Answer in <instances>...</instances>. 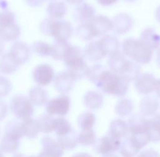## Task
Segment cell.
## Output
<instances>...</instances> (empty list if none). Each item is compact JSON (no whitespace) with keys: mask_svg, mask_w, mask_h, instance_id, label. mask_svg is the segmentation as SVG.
<instances>
[{"mask_svg":"<svg viewBox=\"0 0 160 157\" xmlns=\"http://www.w3.org/2000/svg\"><path fill=\"white\" fill-rule=\"evenodd\" d=\"M73 129L70 123L68 121L63 117H58L54 118V125H53V131L56 132L57 136H62Z\"/></svg>","mask_w":160,"mask_h":157,"instance_id":"cell-37","label":"cell"},{"mask_svg":"<svg viewBox=\"0 0 160 157\" xmlns=\"http://www.w3.org/2000/svg\"><path fill=\"white\" fill-rule=\"evenodd\" d=\"M20 66L16 59L9 52L1 55L0 59V71L2 73L8 75L14 74Z\"/></svg>","mask_w":160,"mask_h":157,"instance_id":"cell-21","label":"cell"},{"mask_svg":"<svg viewBox=\"0 0 160 157\" xmlns=\"http://www.w3.org/2000/svg\"><path fill=\"white\" fill-rule=\"evenodd\" d=\"M118 0H97V1L103 6H109L116 3Z\"/></svg>","mask_w":160,"mask_h":157,"instance_id":"cell-47","label":"cell"},{"mask_svg":"<svg viewBox=\"0 0 160 157\" xmlns=\"http://www.w3.org/2000/svg\"><path fill=\"white\" fill-rule=\"evenodd\" d=\"M133 25L134 21L129 15L125 13H121L113 18L112 29L118 35H124L132 28Z\"/></svg>","mask_w":160,"mask_h":157,"instance_id":"cell-17","label":"cell"},{"mask_svg":"<svg viewBox=\"0 0 160 157\" xmlns=\"http://www.w3.org/2000/svg\"><path fill=\"white\" fill-rule=\"evenodd\" d=\"M122 52L134 62L146 64L152 59L153 51L140 39L128 38L122 43Z\"/></svg>","mask_w":160,"mask_h":157,"instance_id":"cell-4","label":"cell"},{"mask_svg":"<svg viewBox=\"0 0 160 157\" xmlns=\"http://www.w3.org/2000/svg\"><path fill=\"white\" fill-rule=\"evenodd\" d=\"M134 104L131 100L128 98H121L118 101L115 106V112L121 117H126L133 111Z\"/></svg>","mask_w":160,"mask_h":157,"instance_id":"cell-33","label":"cell"},{"mask_svg":"<svg viewBox=\"0 0 160 157\" xmlns=\"http://www.w3.org/2000/svg\"><path fill=\"white\" fill-rule=\"evenodd\" d=\"M96 123V117L91 112H84L78 118V124L82 130H92Z\"/></svg>","mask_w":160,"mask_h":157,"instance_id":"cell-36","label":"cell"},{"mask_svg":"<svg viewBox=\"0 0 160 157\" xmlns=\"http://www.w3.org/2000/svg\"><path fill=\"white\" fill-rule=\"evenodd\" d=\"M4 50V41L0 38V56L2 55Z\"/></svg>","mask_w":160,"mask_h":157,"instance_id":"cell-50","label":"cell"},{"mask_svg":"<svg viewBox=\"0 0 160 157\" xmlns=\"http://www.w3.org/2000/svg\"><path fill=\"white\" fill-rule=\"evenodd\" d=\"M157 64L158 66L160 68V49L158 50V51L157 52Z\"/></svg>","mask_w":160,"mask_h":157,"instance_id":"cell-52","label":"cell"},{"mask_svg":"<svg viewBox=\"0 0 160 157\" xmlns=\"http://www.w3.org/2000/svg\"><path fill=\"white\" fill-rule=\"evenodd\" d=\"M11 112L19 119L31 117L34 113L33 104L30 99L22 94L14 95L11 101Z\"/></svg>","mask_w":160,"mask_h":157,"instance_id":"cell-6","label":"cell"},{"mask_svg":"<svg viewBox=\"0 0 160 157\" xmlns=\"http://www.w3.org/2000/svg\"><path fill=\"white\" fill-rule=\"evenodd\" d=\"M0 157H4L3 154H2V151L1 150V149H0Z\"/></svg>","mask_w":160,"mask_h":157,"instance_id":"cell-55","label":"cell"},{"mask_svg":"<svg viewBox=\"0 0 160 157\" xmlns=\"http://www.w3.org/2000/svg\"><path fill=\"white\" fill-rule=\"evenodd\" d=\"M78 142L83 146H90L95 144L96 135L92 130H82L77 136Z\"/></svg>","mask_w":160,"mask_h":157,"instance_id":"cell-40","label":"cell"},{"mask_svg":"<svg viewBox=\"0 0 160 157\" xmlns=\"http://www.w3.org/2000/svg\"><path fill=\"white\" fill-rule=\"evenodd\" d=\"M155 17L156 19L157 20V21L160 23V6H159L155 12Z\"/></svg>","mask_w":160,"mask_h":157,"instance_id":"cell-51","label":"cell"},{"mask_svg":"<svg viewBox=\"0 0 160 157\" xmlns=\"http://www.w3.org/2000/svg\"><path fill=\"white\" fill-rule=\"evenodd\" d=\"M52 45V58L58 61L63 60L65 55L71 44L68 41L56 40Z\"/></svg>","mask_w":160,"mask_h":157,"instance_id":"cell-34","label":"cell"},{"mask_svg":"<svg viewBox=\"0 0 160 157\" xmlns=\"http://www.w3.org/2000/svg\"><path fill=\"white\" fill-rule=\"evenodd\" d=\"M84 58V53L80 48L71 45L63 60L67 68L66 71L75 80H80L86 76L89 67Z\"/></svg>","mask_w":160,"mask_h":157,"instance_id":"cell-2","label":"cell"},{"mask_svg":"<svg viewBox=\"0 0 160 157\" xmlns=\"http://www.w3.org/2000/svg\"><path fill=\"white\" fill-rule=\"evenodd\" d=\"M21 126L23 136L30 139L37 137L40 132L38 120L32 118L23 119L21 122Z\"/></svg>","mask_w":160,"mask_h":157,"instance_id":"cell-24","label":"cell"},{"mask_svg":"<svg viewBox=\"0 0 160 157\" xmlns=\"http://www.w3.org/2000/svg\"><path fill=\"white\" fill-rule=\"evenodd\" d=\"M149 142L150 140L147 134L142 135H130L121 142L120 154L122 157H134Z\"/></svg>","mask_w":160,"mask_h":157,"instance_id":"cell-5","label":"cell"},{"mask_svg":"<svg viewBox=\"0 0 160 157\" xmlns=\"http://www.w3.org/2000/svg\"><path fill=\"white\" fill-rule=\"evenodd\" d=\"M44 1H45V0H44Z\"/></svg>","mask_w":160,"mask_h":157,"instance_id":"cell-58","label":"cell"},{"mask_svg":"<svg viewBox=\"0 0 160 157\" xmlns=\"http://www.w3.org/2000/svg\"><path fill=\"white\" fill-rule=\"evenodd\" d=\"M12 88L11 81L8 78L0 76V98L5 97L10 93Z\"/></svg>","mask_w":160,"mask_h":157,"instance_id":"cell-43","label":"cell"},{"mask_svg":"<svg viewBox=\"0 0 160 157\" xmlns=\"http://www.w3.org/2000/svg\"><path fill=\"white\" fill-rule=\"evenodd\" d=\"M121 140L120 139L113 137L107 134L96 140L94 144V151L100 155H107L112 154L120 149Z\"/></svg>","mask_w":160,"mask_h":157,"instance_id":"cell-8","label":"cell"},{"mask_svg":"<svg viewBox=\"0 0 160 157\" xmlns=\"http://www.w3.org/2000/svg\"><path fill=\"white\" fill-rule=\"evenodd\" d=\"M134 81L136 90L140 95H147L155 91L157 79L150 73L140 74Z\"/></svg>","mask_w":160,"mask_h":157,"instance_id":"cell-11","label":"cell"},{"mask_svg":"<svg viewBox=\"0 0 160 157\" xmlns=\"http://www.w3.org/2000/svg\"><path fill=\"white\" fill-rule=\"evenodd\" d=\"M67 6L62 1H51L47 7L48 17L54 20H61L67 14Z\"/></svg>","mask_w":160,"mask_h":157,"instance_id":"cell-20","label":"cell"},{"mask_svg":"<svg viewBox=\"0 0 160 157\" xmlns=\"http://www.w3.org/2000/svg\"><path fill=\"white\" fill-rule=\"evenodd\" d=\"M41 157V156H40V155H38V156H37V157Z\"/></svg>","mask_w":160,"mask_h":157,"instance_id":"cell-57","label":"cell"},{"mask_svg":"<svg viewBox=\"0 0 160 157\" xmlns=\"http://www.w3.org/2000/svg\"><path fill=\"white\" fill-rule=\"evenodd\" d=\"M138 157H160V154L154 149H148L140 152Z\"/></svg>","mask_w":160,"mask_h":157,"instance_id":"cell-44","label":"cell"},{"mask_svg":"<svg viewBox=\"0 0 160 157\" xmlns=\"http://www.w3.org/2000/svg\"><path fill=\"white\" fill-rule=\"evenodd\" d=\"M83 53L85 58L92 62L98 61L105 57L100 47L99 40L89 43L86 46Z\"/></svg>","mask_w":160,"mask_h":157,"instance_id":"cell-23","label":"cell"},{"mask_svg":"<svg viewBox=\"0 0 160 157\" xmlns=\"http://www.w3.org/2000/svg\"><path fill=\"white\" fill-rule=\"evenodd\" d=\"M8 105L2 100H0V121L4 120L8 115Z\"/></svg>","mask_w":160,"mask_h":157,"instance_id":"cell-45","label":"cell"},{"mask_svg":"<svg viewBox=\"0 0 160 157\" xmlns=\"http://www.w3.org/2000/svg\"><path fill=\"white\" fill-rule=\"evenodd\" d=\"M131 61V60L126 58L124 54L118 50L109 56L108 64L112 71L123 76L127 71Z\"/></svg>","mask_w":160,"mask_h":157,"instance_id":"cell-13","label":"cell"},{"mask_svg":"<svg viewBox=\"0 0 160 157\" xmlns=\"http://www.w3.org/2000/svg\"><path fill=\"white\" fill-rule=\"evenodd\" d=\"M20 139L6 135L0 142V149L2 152L11 154L16 152L20 145Z\"/></svg>","mask_w":160,"mask_h":157,"instance_id":"cell-32","label":"cell"},{"mask_svg":"<svg viewBox=\"0 0 160 157\" xmlns=\"http://www.w3.org/2000/svg\"><path fill=\"white\" fill-rule=\"evenodd\" d=\"M67 2L72 5H80L85 1V0H65Z\"/></svg>","mask_w":160,"mask_h":157,"instance_id":"cell-48","label":"cell"},{"mask_svg":"<svg viewBox=\"0 0 160 157\" xmlns=\"http://www.w3.org/2000/svg\"><path fill=\"white\" fill-rule=\"evenodd\" d=\"M21 30L20 26L14 23L0 29V38L4 41H15L20 37Z\"/></svg>","mask_w":160,"mask_h":157,"instance_id":"cell-28","label":"cell"},{"mask_svg":"<svg viewBox=\"0 0 160 157\" xmlns=\"http://www.w3.org/2000/svg\"><path fill=\"white\" fill-rule=\"evenodd\" d=\"M13 157H25V156L21 153H17L13 156Z\"/></svg>","mask_w":160,"mask_h":157,"instance_id":"cell-53","label":"cell"},{"mask_svg":"<svg viewBox=\"0 0 160 157\" xmlns=\"http://www.w3.org/2000/svg\"><path fill=\"white\" fill-rule=\"evenodd\" d=\"M44 0H25L27 4L33 7H37L40 6Z\"/></svg>","mask_w":160,"mask_h":157,"instance_id":"cell-46","label":"cell"},{"mask_svg":"<svg viewBox=\"0 0 160 157\" xmlns=\"http://www.w3.org/2000/svg\"><path fill=\"white\" fill-rule=\"evenodd\" d=\"M104 70L103 66L101 64L93 65L88 68L86 77L91 82L96 84Z\"/></svg>","mask_w":160,"mask_h":157,"instance_id":"cell-42","label":"cell"},{"mask_svg":"<svg viewBox=\"0 0 160 157\" xmlns=\"http://www.w3.org/2000/svg\"><path fill=\"white\" fill-rule=\"evenodd\" d=\"M128 125L131 135H142L147 134L148 119L141 114H136L130 117Z\"/></svg>","mask_w":160,"mask_h":157,"instance_id":"cell-16","label":"cell"},{"mask_svg":"<svg viewBox=\"0 0 160 157\" xmlns=\"http://www.w3.org/2000/svg\"><path fill=\"white\" fill-rule=\"evenodd\" d=\"M42 150L40 154L41 157H62L63 149L57 140L52 137L44 136L41 140Z\"/></svg>","mask_w":160,"mask_h":157,"instance_id":"cell-12","label":"cell"},{"mask_svg":"<svg viewBox=\"0 0 160 157\" xmlns=\"http://www.w3.org/2000/svg\"><path fill=\"white\" fill-rule=\"evenodd\" d=\"M4 131L6 135L16 137L18 139H20L23 136L21 122L17 120H11L8 121L5 126Z\"/></svg>","mask_w":160,"mask_h":157,"instance_id":"cell-38","label":"cell"},{"mask_svg":"<svg viewBox=\"0 0 160 157\" xmlns=\"http://www.w3.org/2000/svg\"><path fill=\"white\" fill-rule=\"evenodd\" d=\"M75 81L73 78L67 71L60 72L55 76L54 86L58 92L65 95L73 90Z\"/></svg>","mask_w":160,"mask_h":157,"instance_id":"cell-14","label":"cell"},{"mask_svg":"<svg viewBox=\"0 0 160 157\" xmlns=\"http://www.w3.org/2000/svg\"><path fill=\"white\" fill-rule=\"evenodd\" d=\"M38 120L40 131L43 133H51L53 131L54 118L49 114H42Z\"/></svg>","mask_w":160,"mask_h":157,"instance_id":"cell-39","label":"cell"},{"mask_svg":"<svg viewBox=\"0 0 160 157\" xmlns=\"http://www.w3.org/2000/svg\"><path fill=\"white\" fill-rule=\"evenodd\" d=\"M29 99L33 105L42 106L48 102V94L42 87H33L29 91Z\"/></svg>","mask_w":160,"mask_h":157,"instance_id":"cell-29","label":"cell"},{"mask_svg":"<svg viewBox=\"0 0 160 157\" xmlns=\"http://www.w3.org/2000/svg\"><path fill=\"white\" fill-rule=\"evenodd\" d=\"M40 30L44 35L54 38L56 40L68 41L73 35L72 25L68 21L48 17L40 24Z\"/></svg>","mask_w":160,"mask_h":157,"instance_id":"cell-3","label":"cell"},{"mask_svg":"<svg viewBox=\"0 0 160 157\" xmlns=\"http://www.w3.org/2000/svg\"><path fill=\"white\" fill-rule=\"evenodd\" d=\"M78 135L72 130L70 132L60 136H57V140L63 150H70L74 149L78 145Z\"/></svg>","mask_w":160,"mask_h":157,"instance_id":"cell-31","label":"cell"},{"mask_svg":"<svg viewBox=\"0 0 160 157\" xmlns=\"http://www.w3.org/2000/svg\"><path fill=\"white\" fill-rule=\"evenodd\" d=\"M88 23L94 38L105 35L113 28L112 21L104 16H94Z\"/></svg>","mask_w":160,"mask_h":157,"instance_id":"cell-10","label":"cell"},{"mask_svg":"<svg viewBox=\"0 0 160 157\" xmlns=\"http://www.w3.org/2000/svg\"><path fill=\"white\" fill-rule=\"evenodd\" d=\"M84 104L90 110H97L102 106L103 97L98 92L94 90L89 91L84 97Z\"/></svg>","mask_w":160,"mask_h":157,"instance_id":"cell-27","label":"cell"},{"mask_svg":"<svg viewBox=\"0 0 160 157\" xmlns=\"http://www.w3.org/2000/svg\"><path fill=\"white\" fill-rule=\"evenodd\" d=\"M95 9L94 7L88 3H82L78 5L74 11L73 18L80 23L89 21L94 17Z\"/></svg>","mask_w":160,"mask_h":157,"instance_id":"cell-18","label":"cell"},{"mask_svg":"<svg viewBox=\"0 0 160 157\" xmlns=\"http://www.w3.org/2000/svg\"><path fill=\"white\" fill-rule=\"evenodd\" d=\"M118 157L117 155H113V154H110V155H105L103 157Z\"/></svg>","mask_w":160,"mask_h":157,"instance_id":"cell-54","label":"cell"},{"mask_svg":"<svg viewBox=\"0 0 160 157\" xmlns=\"http://www.w3.org/2000/svg\"><path fill=\"white\" fill-rule=\"evenodd\" d=\"M130 82L113 71L104 70L95 84L103 93L115 97H123L128 91Z\"/></svg>","mask_w":160,"mask_h":157,"instance_id":"cell-1","label":"cell"},{"mask_svg":"<svg viewBox=\"0 0 160 157\" xmlns=\"http://www.w3.org/2000/svg\"><path fill=\"white\" fill-rule=\"evenodd\" d=\"M129 131L128 125L126 121L118 118L113 120L110 125L108 134L117 139L125 137Z\"/></svg>","mask_w":160,"mask_h":157,"instance_id":"cell-26","label":"cell"},{"mask_svg":"<svg viewBox=\"0 0 160 157\" xmlns=\"http://www.w3.org/2000/svg\"><path fill=\"white\" fill-rule=\"evenodd\" d=\"M32 76L34 81L38 85L47 86L54 81V70L48 64H40L34 68Z\"/></svg>","mask_w":160,"mask_h":157,"instance_id":"cell-9","label":"cell"},{"mask_svg":"<svg viewBox=\"0 0 160 157\" xmlns=\"http://www.w3.org/2000/svg\"><path fill=\"white\" fill-rule=\"evenodd\" d=\"M75 33L78 38L84 41H89L94 38L88 22L80 23L77 27Z\"/></svg>","mask_w":160,"mask_h":157,"instance_id":"cell-41","label":"cell"},{"mask_svg":"<svg viewBox=\"0 0 160 157\" xmlns=\"http://www.w3.org/2000/svg\"><path fill=\"white\" fill-rule=\"evenodd\" d=\"M124 1H126V2H132L135 1L136 0H124Z\"/></svg>","mask_w":160,"mask_h":157,"instance_id":"cell-56","label":"cell"},{"mask_svg":"<svg viewBox=\"0 0 160 157\" xmlns=\"http://www.w3.org/2000/svg\"><path fill=\"white\" fill-rule=\"evenodd\" d=\"M159 106V102L156 98L146 97L140 101V114L146 118L155 116Z\"/></svg>","mask_w":160,"mask_h":157,"instance_id":"cell-19","label":"cell"},{"mask_svg":"<svg viewBox=\"0 0 160 157\" xmlns=\"http://www.w3.org/2000/svg\"><path fill=\"white\" fill-rule=\"evenodd\" d=\"M32 49L36 54L41 57H48L52 54V45L42 40L33 42Z\"/></svg>","mask_w":160,"mask_h":157,"instance_id":"cell-35","label":"cell"},{"mask_svg":"<svg viewBox=\"0 0 160 157\" xmlns=\"http://www.w3.org/2000/svg\"><path fill=\"white\" fill-rule=\"evenodd\" d=\"M100 47L105 55H110L119 50L120 42L117 38L107 35L99 40Z\"/></svg>","mask_w":160,"mask_h":157,"instance_id":"cell-25","label":"cell"},{"mask_svg":"<svg viewBox=\"0 0 160 157\" xmlns=\"http://www.w3.org/2000/svg\"><path fill=\"white\" fill-rule=\"evenodd\" d=\"M147 134L150 141L160 142V114L148 119Z\"/></svg>","mask_w":160,"mask_h":157,"instance_id":"cell-30","label":"cell"},{"mask_svg":"<svg viewBox=\"0 0 160 157\" xmlns=\"http://www.w3.org/2000/svg\"><path fill=\"white\" fill-rule=\"evenodd\" d=\"M71 100L67 95H60L48 101L46 104L48 114L53 116H65L70 111Z\"/></svg>","mask_w":160,"mask_h":157,"instance_id":"cell-7","label":"cell"},{"mask_svg":"<svg viewBox=\"0 0 160 157\" xmlns=\"http://www.w3.org/2000/svg\"><path fill=\"white\" fill-rule=\"evenodd\" d=\"M92 157L90 154H88V153H84V152H82V153H79V154H77L75 155H73V157Z\"/></svg>","mask_w":160,"mask_h":157,"instance_id":"cell-49","label":"cell"},{"mask_svg":"<svg viewBox=\"0 0 160 157\" xmlns=\"http://www.w3.org/2000/svg\"><path fill=\"white\" fill-rule=\"evenodd\" d=\"M9 53L22 66L28 61L31 57V49L27 44L22 41L15 42L11 46Z\"/></svg>","mask_w":160,"mask_h":157,"instance_id":"cell-15","label":"cell"},{"mask_svg":"<svg viewBox=\"0 0 160 157\" xmlns=\"http://www.w3.org/2000/svg\"><path fill=\"white\" fill-rule=\"evenodd\" d=\"M140 40L153 51L160 47V35L152 28L145 29L140 35Z\"/></svg>","mask_w":160,"mask_h":157,"instance_id":"cell-22","label":"cell"}]
</instances>
